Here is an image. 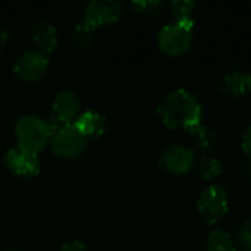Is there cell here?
Returning a JSON list of instances; mask_svg holds the SVG:
<instances>
[{
    "label": "cell",
    "instance_id": "9",
    "mask_svg": "<svg viewBox=\"0 0 251 251\" xmlns=\"http://www.w3.org/2000/svg\"><path fill=\"white\" fill-rule=\"evenodd\" d=\"M4 165L6 168L18 175V176H24V178H32L37 176L40 172V159L38 154L31 153L28 150H24L21 147H15L10 149L6 156H4Z\"/></svg>",
    "mask_w": 251,
    "mask_h": 251
},
{
    "label": "cell",
    "instance_id": "11",
    "mask_svg": "<svg viewBox=\"0 0 251 251\" xmlns=\"http://www.w3.org/2000/svg\"><path fill=\"white\" fill-rule=\"evenodd\" d=\"M79 107V97L71 90H63L57 93L53 101V113L66 124H72V121L78 118Z\"/></svg>",
    "mask_w": 251,
    "mask_h": 251
},
{
    "label": "cell",
    "instance_id": "7",
    "mask_svg": "<svg viewBox=\"0 0 251 251\" xmlns=\"http://www.w3.org/2000/svg\"><path fill=\"white\" fill-rule=\"evenodd\" d=\"M15 74L25 82H34L44 76L49 69V59L40 50H26L15 62Z\"/></svg>",
    "mask_w": 251,
    "mask_h": 251
},
{
    "label": "cell",
    "instance_id": "12",
    "mask_svg": "<svg viewBox=\"0 0 251 251\" xmlns=\"http://www.w3.org/2000/svg\"><path fill=\"white\" fill-rule=\"evenodd\" d=\"M225 96L232 99H241L251 93V74L246 71H232L228 74L221 85Z\"/></svg>",
    "mask_w": 251,
    "mask_h": 251
},
{
    "label": "cell",
    "instance_id": "19",
    "mask_svg": "<svg viewBox=\"0 0 251 251\" xmlns=\"http://www.w3.org/2000/svg\"><path fill=\"white\" fill-rule=\"evenodd\" d=\"M165 3L160 0H141V1H131V7L137 13L149 15V16H156L162 12Z\"/></svg>",
    "mask_w": 251,
    "mask_h": 251
},
{
    "label": "cell",
    "instance_id": "13",
    "mask_svg": "<svg viewBox=\"0 0 251 251\" xmlns=\"http://www.w3.org/2000/svg\"><path fill=\"white\" fill-rule=\"evenodd\" d=\"M32 38L38 46L40 51H43L44 54L53 51V49L57 44L56 28L47 21H40L32 26Z\"/></svg>",
    "mask_w": 251,
    "mask_h": 251
},
{
    "label": "cell",
    "instance_id": "18",
    "mask_svg": "<svg viewBox=\"0 0 251 251\" xmlns=\"http://www.w3.org/2000/svg\"><path fill=\"white\" fill-rule=\"evenodd\" d=\"M96 29L93 25H90L85 19L82 22H78L72 31V41L79 46V47H87L91 44L93 38H94V34H96Z\"/></svg>",
    "mask_w": 251,
    "mask_h": 251
},
{
    "label": "cell",
    "instance_id": "14",
    "mask_svg": "<svg viewBox=\"0 0 251 251\" xmlns=\"http://www.w3.org/2000/svg\"><path fill=\"white\" fill-rule=\"evenodd\" d=\"M188 134H190V140H191V144L194 146V149L201 153H209L216 147L218 140H216L215 131L201 122L199 125H196L194 128H191L188 131Z\"/></svg>",
    "mask_w": 251,
    "mask_h": 251
},
{
    "label": "cell",
    "instance_id": "5",
    "mask_svg": "<svg viewBox=\"0 0 251 251\" xmlns=\"http://www.w3.org/2000/svg\"><path fill=\"white\" fill-rule=\"evenodd\" d=\"M157 44L159 49L168 56H182L191 49L193 31L176 22L168 24L160 29L157 35Z\"/></svg>",
    "mask_w": 251,
    "mask_h": 251
},
{
    "label": "cell",
    "instance_id": "8",
    "mask_svg": "<svg viewBox=\"0 0 251 251\" xmlns=\"http://www.w3.org/2000/svg\"><path fill=\"white\" fill-rule=\"evenodd\" d=\"M124 13L121 1L116 0H91L85 7V21L99 28L101 25L113 24L119 21Z\"/></svg>",
    "mask_w": 251,
    "mask_h": 251
},
{
    "label": "cell",
    "instance_id": "15",
    "mask_svg": "<svg viewBox=\"0 0 251 251\" xmlns=\"http://www.w3.org/2000/svg\"><path fill=\"white\" fill-rule=\"evenodd\" d=\"M169 9L175 18V22L191 29L194 28V18L193 12L196 9V1L191 0H174L169 3Z\"/></svg>",
    "mask_w": 251,
    "mask_h": 251
},
{
    "label": "cell",
    "instance_id": "16",
    "mask_svg": "<svg viewBox=\"0 0 251 251\" xmlns=\"http://www.w3.org/2000/svg\"><path fill=\"white\" fill-rule=\"evenodd\" d=\"M196 169L203 181H212L224 174L222 162L212 156H203L200 160H197Z\"/></svg>",
    "mask_w": 251,
    "mask_h": 251
},
{
    "label": "cell",
    "instance_id": "20",
    "mask_svg": "<svg viewBox=\"0 0 251 251\" xmlns=\"http://www.w3.org/2000/svg\"><path fill=\"white\" fill-rule=\"evenodd\" d=\"M237 247L241 251H251V221H246L237 231L235 235Z\"/></svg>",
    "mask_w": 251,
    "mask_h": 251
},
{
    "label": "cell",
    "instance_id": "17",
    "mask_svg": "<svg viewBox=\"0 0 251 251\" xmlns=\"http://www.w3.org/2000/svg\"><path fill=\"white\" fill-rule=\"evenodd\" d=\"M207 251H238L235 240L222 229H213L207 238Z\"/></svg>",
    "mask_w": 251,
    "mask_h": 251
},
{
    "label": "cell",
    "instance_id": "1",
    "mask_svg": "<svg viewBox=\"0 0 251 251\" xmlns=\"http://www.w3.org/2000/svg\"><path fill=\"white\" fill-rule=\"evenodd\" d=\"M157 113L168 128L190 131L201 122L203 109L194 93L178 88L162 99L157 106Z\"/></svg>",
    "mask_w": 251,
    "mask_h": 251
},
{
    "label": "cell",
    "instance_id": "23",
    "mask_svg": "<svg viewBox=\"0 0 251 251\" xmlns=\"http://www.w3.org/2000/svg\"><path fill=\"white\" fill-rule=\"evenodd\" d=\"M60 251H90V250H88V247H87L84 243H81V241H69V243H66V244L62 247V250Z\"/></svg>",
    "mask_w": 251,
    "mask_h": 251
},
{
    "label": "cell",
    "instance_id": "25",
    "mask_svg": "<svg viewBox=\"0 0 251 251\" xmlns=\"http://www.w3.org/2000/svg\"><path fill=\"white\" fill-rule=\"evenodd\" d=\"M243 172H244V176L251 181V162H249V163L246 165V168H244V171H243Z\"/></svg>",
    "mask_w": 251,
    "mask_h": 251
},
{
    "label": "cell",
    "instance_id": "22",
    "mask_svg": "<svg viewBox=\"0 0 251 251\" xmlns=\"http://www.w3.org/2000/svg\"><path fill=\"white\" fill-rule=\"evenodd\" d=\"M241 149L246 153V156L249 157V162H251V126L246 129V132L243 134L241 138Z\"/></svg>",
    "mask_w": 251,
    "mask_h": 251
},
{
    "label": "cell",
    "instance_id": "2",
    "mask_svg": "<svg viewBox=\"0 0 251 251\" xmlns=\"http://www.w3.org/2000/svg\"><path fill=\"white\" fill-rule=\"evenodd\" d=\"M15 137L18 147L35 154L41 151L50 140L44 119L35 115H25L18 119L15 125Z\"/></svg>",
    "mask_w": 251,
    "mask_h": 251
},
{
    "label": "cell",
    "instance_id": "26",
    "mask_svg": "<svg viewBox=\"0 0 251 251\" xmlns=\"http://www.w3.org/2000/svg\"><path fill=\"white\" fill-rule=\"evenodd\" d=\"M10 251H15V250H10Z\"/></svg>",
    "mask_w": 251,
    "mask_h": 251
},
{
    "label": "cell",
    "instance_id": "21",
    "mask_svg": "<svg viewBox=\"0 0 251 251\" xmlns=\"http://www.w3.org/2000/svg\"><path fill=\"white\" fill-rule=\"evenodd\" d=\"M44 122H46V125H47V129H49L50 137H51V135H54V134H56L57 131H60L62 128H65L66 125H69V124L63 122L60 118H57L54 113H51L47 119H44Z\"/></svg>",
    "mask_w": 251,
    "mask_h": 251
},
{
    "label": "cell",
    "instance_id": "3",
    "mask_svg": "<svg viewBox=\"0 0 251 251\" xmlns=\"http://www.w3.org/2000/svg\"><path fill=\"white\" fill-rule=\"evenodd\" d=\"M197 212L206 225H216L229 212L228 193L219 185L207 187L197 199Z\"/></svg>",
    "mask_w": 251,
    "mask_h": 251
},
{
    "label": "cell",
    "instance_id": "6",
    "mask_svg": "<svg viewBox=\"0 0 251 251\" xmlns=\"http://www.w3.org/2000/svg\"><path fill=\"white\" fill-rule=\"evenodd\" d=\"M196 163L194 150L181 144L166 147L159 156V166L171 175H187L196 168Z\"/></svg>",
    "mask_w": 251,
    "mask_h": 251
},
{
    "label": "cell",
    "instance_id": "24",
    "mask_svg": "<svg viewBox=\"0 0 251 251\" xmlns=\"http://www.w3.org/2000/svg\"><path fill=\"white\" fill-rule=\"evenodd\" d=\"M7 40H9V34H7V31H6L4 28H1V26H0V50H3V47L6 46Z\"/></svg>",
    "mask_w": 251,
    "mask_h": 251
},
{
    "label": "cell",
    "instance_id": "10",
    "mask_svg": "<svg viewBox=\"0 0 251 251\" xmlns=\"http://www.w3.org/2000/svg\"><path fill=\"white\" fill-rule=\"evenodd\" d=\"M74 125L78 128V131L88 140H97L100 138L106 129H107V121L106 118L94 110H87L81 115H78Z\"/></svg>",
    "mask_w": 251,
    "mask_h": 251
},
{
    "label": "cell",
    "instance_id": "4",
    "mask_svg": "<svg viewBox=\"0 0 251 251\" xmlns=\"http://www.w3.org/2000/svg\"><path fill=\"white\" fill-rule=\"evenodd\" d=\"M50 146L54 156L69 160L84 153L87 147V138L78 131L74 124H69L50 137Z\"/></svg>",
    "mask_w": 251,
    "mask_h": 251
}]
</instances>
